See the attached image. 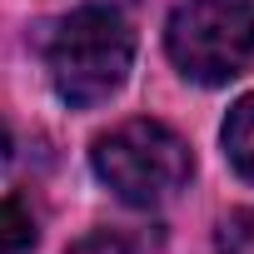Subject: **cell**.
<instances>
[{"mask_svg": "<svg viewBox=\"0 0 254 254\" xmlns=\"http://www.w3.org/2000/svg\"><path fill=\"white\" fill-rule=\"evenodd\" d=\"M130 60H135V35L125 25V15L110 10V5L70 10L45 40L50 85L75 110L110 100L125 85V75H130Z\"/></svg>", "mask_w": 254, "mask_h": 254, "instance_id": "1", "label": "cell"}, {"mask_svg": "<svg viewBox=\"0 0 254 254\" xmlns=\"http://www.w3.org/2000/svg\"><path fill=\"white\" fill-rule=\"evenodd\" d=\"M90 165L110 185L115 199L135 204V209H155V204L175 199L190 185V175H194L190 145L160 120H125V125H115L110 135L95 140Z\"/></svg>", "mask_w": 254, "mask_h": 254, "instance_id": "2", "label": "cell"}, {"mask_svg": "<svg viewBox=\"0 0 254 254\" xmlns=\"http://www.w3.org/2000/svg\"><path fill=\"white\" fill-rule=\"evenodd\" d=\"M165 50L194 85H229L254 60V0H180Z\"/></svg>", "mask_w": 254, "mask_h": 254, "instance_id": "3", "label": "cell"}, {"mask_svg": "<svg viewBox=\"0 0 254 254\" xmlns=\"http://www.w3.org/2000/svg\"><path fill=\"white\" fill-rule=\"evenodd\" d=\"M219 140H224L229 165H234L244 180H254V95L234 100V110H229V120H224Z\"/></svg>", "mask_w": 254, "mask_h": 254, "instance_id": "4", "label": "cell"}, {"mask_svg": "<svg viewBox=\"0 0 254 254\" xmlns=\"http://www.w3.org/2000/svg\"><path fill=\"white\" fill-rule=\"evenodd\" d=\"M35 244V219L20 199H0V254H20Z\"/></svg>", "mask_w": 254, "mask_h": 254, "instance_id": "5", "label": "cell"}, {"mask_svg": "<svg viewBox=\"0 0 254 254\" xmlns=\"http://www.w3.org/2000/svg\"><path fill=\"white\" fill-rule=\"evenodd\" d=\"M214 254H254V209H229L214 224Z\"/></svg>", "mask_w": 254, "mask_h": 254, "instance_id": "6", "label": "cell"}, {"mask_svg": "<svg viewBox=\"0 0 254 254\" xmlns=\"http://www.w3.org/2000/svg\"><path fill=\"white\" fill-rule=\"evenodd\" d=\"M65 254H130V244H125V239H115V234H90V239L70 244Z\"/></svg>", "mask_w": 254, "mask_h": 254, "instance_id": "7", "label": "cell"}, {"mask_svg": "<svg viewBox=\"0 0 254 254\" xmlns=\"http://www.w3.org/2000/svg\"><path fill=\"white\" fill-rule=\"evenodd\" d=\"M10 165V130H5V120H0V170Z\"/></svg>", "mask_w": 254, "mask_h": 254, "instance_id": "8", "label": "cell"}]
</instances>
